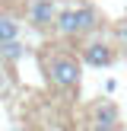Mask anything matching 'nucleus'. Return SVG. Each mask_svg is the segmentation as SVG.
Segmentation results:
<instances>
[{
  "instance_id": "obj_1",
  "label": "nucleus",
  "mask_w": 127,
  "mask_h": 131,
  "mask_svg": "<svg viewBox=\"0 0 127 131\" xmlns=\"http://www.w3.org/2000/svg\"><path fill=\"white\" fill-rule=\"evenodd\" d=\"M83 58L73 54V51H64V48H51L41 54V74H44V83L57 93H73L80 90L83 83Z\"/></svg>"
},
{
  "instance_id": "obj_2",
  "label": "nucleus",
  "mask_w": 127,
  "mask_h": 131,
  "mask_svg": "<svg viewBox=\"0 0 127 131\" xmlns=\"http://www.w3.org/2000/svg\"><path fill=\"white\" fill-rule=\"evenodd\" d=\"M102 23H105V16L89 0L64 3L60 16H57V26H54V35L57 38H89V35H95L102 29Z\"/></svg>"
},
{
  "instance_id": "obj_3",
  "label": "nucleus",
  "mask_w": 127,
  "mask_h": 131,
  "mask_svg": "<svg viewBox=\"0 0 127 131\" xmlns=\"http://www.w3.org/2000/svg\"><path fill=\"white\" fill-rule=\"evenodd\" d=\"M118 54H121V48L114 45V38L89 35V38H83V45H80L83 64H86V67H92V70H108V67H114Z\"/></svg>"
},
{
  "instance_id": "obj_4",
  "label": "nucleus",
  "mask_w": 127,
  "mask_h": 131,
  "mask_svg": "<svg viewBox=\"0 0 127 131\" xmlns=\"http://www.w3.org/2000/svg\"><path fill=\"white\" fill-rule=\"evenodd\" d=\"M57 16H60V3L57 0H25V26L38 35L54 32Z\"/></svg>"
},
{
  "instance_id": "obj_5",
  "label": "nucleus",
  "mask_w": 127,
  "mask_h": 131,
  "mask_svg": "<svg viewBox=\"0 0 127 131\" xmlns=\"http://www.w3.org/2000/svg\"><path fill=\"white\" fill-rule=\"evenodd\" d=\"M89 125L92 131H121V109L111 99H95L89 109Z\"/></svg>"
},
{
  "instance_id": "obj_6",
  "label": "nucleus",
  "mask_w": 127,
  "mask_h": 131,
  "mask_svg": "<svg viewBox=\"0 0 127 131\" xmlns=\"http://www.w3.org/2000/svg\"><path fill=\"white\" fill-rule=\"evenodd\" d=\"M25 54H29V48H25L22 38H16V42H3V45H0V64H10V67H13V64H19Z\"/></svg>"
},
{
  "instance_id": "obj_7",
  "label": "nucleus",
  "mask_w": 127,
  "mask_h": 131,
  "mask_svg": "<svg viewBox=\"0 0 127 131\" xmlns=\"http://www.w3.org/2000/svg\"><path fill=\"white\" fill-rule=\"evenodd\" d=\"M19 35H22V23L13 13H0V45L3 42H16Z\"/></svg>"
},
{
  "instance_id": "obj_8",
  "label": "nucleus",
  "mask_w": 127,
  "mask_h": 131,
  "mask_svg": "<svg viewBox=\"0 0 127 131\" xmlns=\"http://www.w3.org/2000/svg\"><path fill=\"white\" fill-rule=\"evenodd\" d=\"M111 38H114V45L121 48V54H127V16L121 19V23H114V29H111Z\"/></svg>"
},
{
  "instance_id": "obj_9",
  "label": "nucleus",
  "mask_w": 127,
  "mask_h": 131,
  "mask_svg": "<svg viewBox=\"0 0 127 131\" xmlns=\"http://www.w3.org/2000/svg\"><path fill=\"white\" fill-rule=\"evenodd\" d=\"M10 93H13V83H10V77H6L3 70H0V99H6Z\"/></svg>"
}]
</instances>
